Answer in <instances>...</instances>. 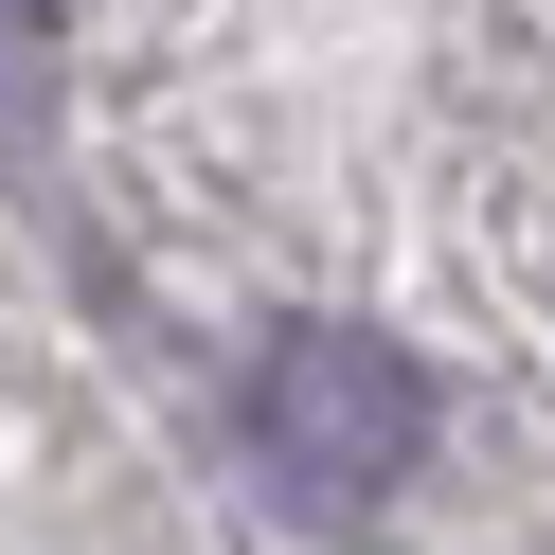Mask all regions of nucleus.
I'll use <instances>...</instances> for the list:
<instances>
[{
	"label": "nucleus",
	"instance_id": "f257e3e1",
	"mask_svg": "<svg viewBox=\"0 0 555 555\" xmlns=\"http://www.w3.org/2000/svg\"><path fill=\"white\" fill-rule=\"evenodd\" d=\"M251 430H269V466H287L323 519H359V502H395V466L430 448V395H412L395 340L287 323V340H269V376H251Z\"/></svg>",
	"mask_w": 555,
	"mask_h": 555
}]
</instances>
